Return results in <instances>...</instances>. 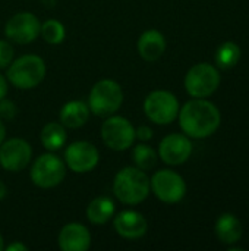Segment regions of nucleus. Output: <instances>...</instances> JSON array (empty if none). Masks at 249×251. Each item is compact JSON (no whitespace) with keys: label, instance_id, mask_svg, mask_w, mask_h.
Listing matches in <instances>:
<instances>
[{"label":"nucleus","instance_id":"obj_1","mask_svg":"<svg viewBox=\"0 0 249 251\" xmlns=\"http://www.w3.org/2000/svg\"><path fill=\"white\" fill-rule=\"evenodd\" d=\"M179 125L191 138H207L213 135L222 122L219 109L204 99H194L183 104L178 113Z\"/></svg>","mask_w":249,"mask_h":251},{"label":"nucleus","instance_id":"obj_2","mask_svg":"<svg viewBox=\"0 0 249 251\" xmlns=\"http://www.w3.org/2000/svg\"><path fill=\"white\" fill-rule=\"evenodd\" d=\"M150 178L145 171L136 166L120 169L113 181V193L117 200L126 206L141 204L150 194Z\"/></svg>","mask_w":249,"mask_h":251},{"label":"nucleus","instance_id":"obj_3","mask_svg":"<svg viewBox=\"0 0 249 251\" xmlns=\"http://www.w3.org/2000/svg\"><path fill=\"white\" fill-rule=\"evenodd\" d=\"M45 63L37 54L21 56L7 66L6 78L19 90H32L41 84L45 76Z\"/></svg>","mask_w":249,"mask_h":251},{"label":"nucleus","instance_id":"obj_4","mask_svg":"<svg viewBox=\"0 0 249 251\" xmlns=\"http://www.w3.org/2000/svg\"><path fill=\"white\" fill-rule=\"evenodd\" d=\"M123 103V91L119 82L101 79L95 82L88 94V109L95 116L107 118L114 115Z\"/></svg>","mask_w":249,"mask_h":251},{"label":"nucleus","instance_id":"obj_5","mask_svg":"<svg viewBox=\"0 0 249 251\" xmlns=\"http://www.w3.org/2000/svg\"><path fill=\"white\" fill-rule=\"evenodd\" d=\"M66 175L65 162L54 153H44L32 163L29 176L34 185L38 188H54L57 187Z\"/></svg>","mask_w":249,"mask_h":251},{"label":"nucleus","instance_id":"obj_6","mask_svg":"<svg viewBox=\"0 0 249 251\" xmlns=\"http://www.w3.org/2000/svg\"><path fill=\"white\" fill-rule=\"evenodd\" d=\"M144 112L151 122L157 125H167L178 118L179 101L173 93L166 90H156L145 97Z\"/></svg>","mask_w":249,"mask_h":251},{"label":"nucleus","instance_id":"obj_7","mask_svg":"<svg viewBox=\"0 0 249 251\" xmlns=\"http://www.w3.org/2000/svg\"><path fill=\"white\" fill-rule=\"evenodd\" d=\"M220 85V74L210 63L194 65L185 76V88L194 99H205L211 96Z\"/></svg>","mask_w":249,"mask_h":251},{"label":"nucleus","instance_id":"obj_8","mask_svg":"<svg viewBox=\"0 0 249 251\" xmlns=\"http://www.w3.org/2000/svg\"><path fill=\"white\" fill-rule=\"evenodd\" d=\"M150 188L154 196L166 204H176L186 194V182L172 169L157 171L150 178Z\"/></svg>","mask_w":249,"mask_h":251},{"label":"nucleus","instance_id":"obj_9","mask_svg":"<svg viewBox=\"0 0 249 251\" xmlns=\"http://www.w3.org/2000/svg\"><path fill=\"white\" fill-rule=\"evenodd\" d=\"M101 138L109 149L123 151L134 146L135 128L125 116L110 115L101 125Z\"/></svg>","mask_w":249,"mask_h":251},{"label":"nucleus","instance_id":"obj_10","mask_svg":"<svg viewBox=\"0 0 249 251\" xmlns=\"http://www.w3.org/2000/svg\"><path fill=\"white\" fill-rule=\"evenodd\" d=\"M65 165L75 174H87L95 169L100 162L97 147L90 141H75L65 150Z\"/></svg>","mask_w":249,"mask_h":251},{"label":"nucleus","instance_id":"obj_11","mask_svg":"<svg viewBox=\"0 0 249 251\" xmlns=\"http://www.w3.org/2000/svg\"><path fill=\"white\" fill-rule=\"evenodd\" d=\"M41 24L31 12H19L13 15L4 25L6 37L18 44H29L40 35Z\"/></svg>","mask_w":249,"mask_h":251},{"label":"nucleus","instance_id":"obj_12","mask_svg":"<svg viewBox=\"0 0 249 251\" xmlns=\"http://www.w3.org/2000/svg\"><path fill=\"white\" fill-rule=\"evenodd\" d=\"M32 157V147L22 138H10L0 144V166L7 172H21Z\"/></svg>","mask_w":249,"mask_h":251},{"label":"nucleus","instance_id":"obj_13","mask_svg":"<svg viewBox=\"0 0 249 251\" xmlns=\"http://www.w3.org/2000/svg\"><path fill=\"white\" fill-rule=\"evenodd\" d=\"M192 154V143L188 135L169 134L158 146V156L166 165L178 166L185 163Z\"/></svg>","mask_w":249,"mask_h":251},{"label":"nucleus","instance_id":"obj_14","mask_svg":"<svg viewBox=\"0 0 249 251\" xmlns=\"http://www.w3.org/2000/svg\"><path fill=\"white\" fill-rule=\"evenodd\" d=\"M114 231L125 240H139L147 234V219L135 210H123L114 216Z\"/></svg>","mask_w":249,"mask_h":251},{"label":"nucleus","instance_id":"obj_15","mask_svg":"<svg viewBox=\"0 0 249 251\" xmlns=\"http://www.w3.org/2000/svg\"><path fill=\"white\" fill-rule=\"evenodd\" d=\"M57 243L63 251H87L91 247V234L82 224L70 222L60 229Z\"/></svg>","mask_w":249,"mask_h":251},{"label":"nucleus","instance_id":"obj_16","mask_svg":"<svg viewBox=\"0 0 249 251\" xmlns=\"http://www.w3.org/2000/svg\"><path fill=\"white\" fill-rule=\"evenodd\" d=\"M166 51V38L157 29H148L138 40V53L145 62L158 60Z\"/></svg>","mask_w":249,"mask_h":251},{"label":"nucleus","instance_id":"obj_17","mask_svg":"<svg viewBox=\"0 0 249 251\" xmlns=\"http://www.w3.org/2000/svg\"><path fill=\"white\" fill-rule=\"evenodd\" d=\"M60 124L69 129H78L84 126L90 118L88 104L81 100H72L62 106L59 112Z\"/></svg>","mask_w":249,"mask_h":251},{"label":"nucleus","instance_id":"obj_18","mask_svg":"<svg viewBox=\"0 0 249 251\" xmlns=\"http://www.w3.org/2000/svg\"><path fill=\"white\" fill-rule=\"evenodd\" d=\"M216 237L223 244H235L242 237V224L241 221L232 213H223L216 221Z\"/></svg>","mask_w":249,"mask_h":251},{"label":"nucleus","instance_id":"obj_19","mask_svg":"<svg viewBox=\"0 0 249 251\" xmlns=\"http://www.w3.org/2000/svg\"><path fill=\"white\" fill-rule=\"evenodd\" d=\"M116 213L114 201L107 196L95 197L87 207V218L94 225L107 224Z\"/></svg>","mask_w":249,"mask_h":251},{"label":"nucleus","instance_id":"obj_20","mask_svg":"<svg viewBox=\"0 0 249 251\" xmlns=\"http://www.w3.org/2000/svg\"><path fill=\"white\" fill-rule=\"evenodd\" d=\"M66 138H68L66 129L60 122H48V124H45L43 126V129H41V134H40L41 144L48 151L60 150L65 146Z\"/></svg>","mask_w":249,"mask_h":251},{"label":"nucleus","instance_id":"obj_21","mask_svg":"<svg viewBox=\"0 0 249 251\" xmlns=\"http://www.w3.org/2000/svg\"><path fill=\"white\" fill-rule=\"evenodd\" d=\"M241 59V47L233 41L223 43L216 51V63L222 69L233 68Z\"/></svg>","mask_w":249,"mask_h":251},{"label":"nucleus","instance_id":"obj_22","mask_svg":"<svg viewBox=\"0 0 249 251\" xmlns=\"http://www.w3.org/2000/svg\"><path fill=\"white\" fill-rule=\"evenodd\" d=\"M132 160L136 168L142 171H150L157 163V153L151 146L141 141L132 149Z\"/></svg>","mask_w":249,"mask_h":251},{"label":"nucleus","instance_id":"obj_23","mask_svg":"<svg viewBox=\"0 0 249 251\" xmlns=\"http://www.w3.org/2000/svg\"><path fill=\"white\" fill-rule=\"evenodd\" d=\"M40 35L48 44H60L66 37V29H65V25L60 21L48 19L44 24H41Z\"/></svg>","mask_w":249,"mask_h":251},{"label":"nucleus","instance_id":"obj_24","mask_svg":"<svg viewBox=\"0 0 249 251\" xmlns=\"http://www.w3.org/2000/svg\"><path fill=\"white\" fill-rule=\"evenodd\" d=\"M15 56V49L7 40H0V69L7 68Z\"/></svg>","mask_w":249,"mask_h":251},{"label":"nucleus","instance_id":"obj_25","mask_svg":"<svg viewBox=\"0 0 249 251\" xmlns=\"http://www.w3.org/2000/svg\"><path fill=\"white\" fill-rule=\"evenodd\" d=\"M16 104L9 100V99H1L0 100V119H6V121H10L16 116Z\"/></svg>","mask_w":249,"mask_h":251},{"label":"nucleus","instance_id":"obj_26","mask_svg":"<svg viewBox=\"0 0 249 251\" xmlns=\"http://www.w3.org/2000/svg\"><path fill=\"white\" fill-rule=\"evenodd\" d=\"M151 138H153V129L150 126L142 125L138 129H135V140H139V141L145 143V141H148Z\"/></svg>","mask_w":249,"mask_h":251},{"label":"nucleus","instance_id":"obj_27","mask_svg":"<svg viewBox=\"0 0 249 251\" xmlns=\"http://www.w3.org/2000/svg\"><path fill=\"white\" fill-rule=\"evenodd\" d=\"M4 250L6 251H26L28 250V246H25L23 243H19V241H16V243H12V244H9L7 247H4Z\"/></svg>","mask_w":249,"mask_h":251},{"label":"nucleus","instance_id":"obj_28","mask_svg":"<svg viewBox=\"0 0 249 251\" xmlns=\"http://www.w3.org/2000/svg\"><path fill=\"white\" fill-rule=\"evenodd\" d=\"M7 96V78L0 74V100Z\"/></svg>","mask_w":249,"mask_h":251},{"label":"nucleus","instance_id":"obj_29","mask_svg":"<svg viewBox=\"0 0 249 251\" xmlns=\"http://www.w3.org/2000/svg\"><path fill=\"white\" fill-rule=\"evenodd\" d=\"M4 138H6V126L1 122V119H0V144L4 141Z\"/></svg>","mask_w":249,"mask_h":251},{"label":"nucleus","instance_id":"obj_30","mask_svg":"<svg viewBox=\"0 0 249 251\" xmlns=\"http://www.w3.org/2000/svg\"><path fill=\"white\" fill-rule=\"evenodd\" d=\"M6 194H7V188H6V185L0 181V200H3V199L6 197Z\"/></svg>","mask_w":249,"mask_h":251},{"label":"nucleus","instance_id":"obj_31","mask_svg":"<svg viewBox=\"0 0 249 251\" xmlns=\"http://www.w3.org/2000/svg\"><path fill=\"white\" fill-rule=\"evenodd\" d=\"M4 250V238H3V235L0 234V251Z\"/></svg>","mask_w":249,"mask_h":251}]
</instances>
